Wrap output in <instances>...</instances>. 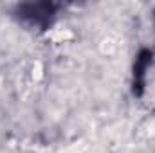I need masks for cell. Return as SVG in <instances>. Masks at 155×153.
<instances>
[{
    "label": "cell",
    "instance_id": "cell-1",
    "mask_svg": "<svg viewBox=\"0 0 155 153\" xmlns=\"http://www.w3.org/2000/svg\"><path fill=\"white\" fill-rule=\"evenodd\" d=\"M47 36H49L51 40H54V41H67V40L74 38L72 31H71V29H67V27H56V29L49 31V33H47Z\"/></svg>",
    "mask_w": 155,
    "mask_h": 153
}]
</instances>
